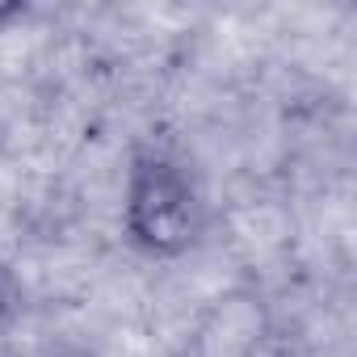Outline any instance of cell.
Instances as JSON below:
<instances>
[{
	"label": "cell",
	"instance_id": "6da1fadb",
	"mask_svg": "<svg viewBox=\"0 0 357 357\" xmlns=\"http://www.w3.org/2000/svg\"><path fill=\"white\" fill-rule=\"evenodd\" d=\"M122 231L151 261H176L198 248L206 231V202L181 155L168 147H139L122 185Z\"/></svg>",
	"mask_w": 357,
	"mask_h": 357
},
{
	"label": "cell",
	"instance_id": "7a4b0ae2",
	"mask_svg": "<svg viewBox=\"0 0 357 357\" xmlns=\"http://www.w3.org/2000/svg\"><path fill=\"white\" fill-rule=\"evenodd\" d=\"M26 13H30L26 0H0V30L13 26V22H17V17H26Z\"/></svg>",
	"mask_w": 357,
	"mask_h": 357
},
{
	"label": "cell",
	"instance_id": "3957f363",
	"mask_svg": "<svg viewBox=\"0 0 357 357\" xmlns=\"http://www.w3.org/2000/svg\"><path fill=\"white\" fill-rule=\"evenodd\" d=\"M5 311H9V294H5V282H0V319H5Z\"/></svg>",
	"mask_w": 357,
	"mask_h": 357
}]
</instances>
